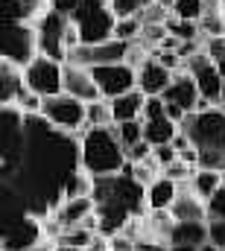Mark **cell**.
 <instances>
[{"label": "cell", "mask_w": 225, "mask_h": 251, "mask_svg": "<svg viewBox=\"0 0 225 251\" xmlns=\"http://www.w3.org/2000/svg\"><path fill=\"white\" fill-rule=\"evenodd\" d=\"M24 70L18 64L0 62V100H3V108L15 105V100L24 94Z\"/></svg>", "instance_id": "obj_17"}, {"label": "cell", "mask_w": 225, "mask_h": 251, "mask_svg": "<svg viewBox=\"0 0 225 251\" xmlns=\"http://www.w3.org/2000/svg\"><path fill=\"white\" fill-rule=\"evenodd\" d=\"M114 126V114H112V102L109 100H97L88 105V128H109Z\"/></svg>", "instance_id": "obj_24"}, {"label": "cell", "mask_w": 225, "mask_h": 251, "mask_svg": "<svg viewBox=\"0 0 225 251\" xmlns=\"http://www.w3.org/2000/svg\"><path fill=\"white\" fill-rule=\"evenodd\" d=\"M141 32H143V21H141V15H138V18H120L117 26H114V38H120V41H126V44L141 41Z\"/></svg>", "instance_id": "obj_25"}, {"label": "cell", "mask_w": 225, "mask_h": 251, "mask_svg": "<svg viewBox=\"0 0 225 251\" xmlns=\"http://www.w3.org/2000/svg\"><path fill=\"white\" fill-rule=\"evenodd\" d=\"M167 251H199L196 246H169Z\"/></svg>", "instance_id": "obj_35"}, {"label": "cell", "mask_w": 225, "mask_h": 251, "mask_svg": "<svg viewBox=\"0 0 225 251\" xmlns=\"http://www.w3.org/2000/svg\"><path fill=\"white\" fill-rule=\"evenodd\" d=\"M41 105H44V100L38 97V94H32V91H27L24 88V94L15 100V105H9V108H18L24 117H35V114H41Z\"/></svg>", "instance_id": "obj_29"}, {"label": "cell", "mask_w": 225, "mask_h": 251, "mask_svg": "<svg viewBox=\"0 0 225 251\" xmlns=\"http://www.w3.org/2000/svg\"><path fill=\"white\" fill-rule=\"evenodd\" d=\"M167 32H169V38H175L178 44H199V38H202L199 24H193V21H178V18H172V15H169V21H167Z\"/></svg>", "instance_id": "obj_23"}, {"label": "cell", "mask_w": 225, "mask_h": 251, "mask_svg": "<svg viewBox=\"0 0 225 251\" xmlns=\"http://www.w3.org/2000/svg\"><path fill=\"white\" fill-rule=\"evenodd\" d=\"M64 94L67 97H76L85 105L103 100V94H100V88L94 82L91 67H73V64H64Z\"/></svg>", "instance_id": "obj_12"}, {"label": "cell", "mask_w": 225, "mask_h": 251, "mask_svg": "<svg viewBox=\"0 0 225 251\" xmlns=\"http://www.w3.org/2000/svg\"><path fill=\"white\" fill-rule=\"evenodd\" d=\"M155 0H109V6H112L114 18L120 21V18H138L143 9H149Z\"/></svg>", "instance_id": "obj_27"}, {"label": "cell", "mask_w": 225, "mask_h": 251, "mask_svg": "<svg viewBox=\"0 0 225 251\" xmlns=\"http://www.w3.org/2000/svg\"><path fill=\"white\" fill-rule=\"evenodd\" d=\"M56 251H85V249H67V246H58Z\"/></svg>", "instance_id": "obj_36"}, {"label": "cell", "mask_w": 225, "mask_h": 251, "mask_svg": "<svg viewBox=\"0 0 225 251\" xmlns=\"http://www.w3.org/2000/svg\"><path fill=\"white\" fill-rule=\"evenodd\" d=\"M41 117L53 126L56 131H64V134H70V137H79V134L88 128V105L79 102L76 97L56 94V97L44 100Z\"/></svg>", "instance_id": "obj_6"}, {"label": "cell", "mask_w": 225, "mask_h": 251, "mask_svg": "<svg viewBox=\"0 0 225 251\" xmlns=\"http://www.w3.org/2000/svg\"><path fill=\"white\" fill-rule=\"evenodd\" d=\"M79 164L91 178L120 176L129 167L126 146L120 143L114 126H109V128H85L79 134Z\"/></svg>", "instance_id": "obj_2"}, {"label": "cell", "mask_w": 225, "mask_h": 251, "mask_svg": "<svg viewBox=\"0 0 225 251\" xmlns=\"http://www.w3.org/2000/svg\"><path fill=\"white\" fill-rule=\"evenodd\" d=\"M178 184L169 181L167 176H158L149 187H146V210H169L175 204Z\"/></svg>", "instance_id": "obj_18"}, {"label": "cell", "mask_w": 225, "mask_h": 251, "mask_svg": "<svg viewBox=\"0 0 225 251\" xmlns=\"http://www.w3.org/2000/svg\"><path fill=\"white\" fill-rule=\"evenodd\" d=\"M190 184H193V193L208 204V201H211V199L225 187V176H223V173H217V170H202V167H199V170L193 173Z\"/></svg>", "instance_id": "obj_20"}, {"label": "cell", "mask_w": 225, "mask_h": 251, "mask_svg": "<svg viewBox=\"0 0 225 251\" xmlns=\"http://www.w3.org/2000/svg\"><path fill=\"white\" fill-rule=\"evenodd\" d=\"M181 131L193 140L202 170H217L225 176V108L211 105L184 117Z\"/></svg>", "instance_id": "obj_1"}, {"label": "cell", "mask_w": 225, "mask_h": 251, "mask_svg": "<svg viewBox=\"0 0 225 251\" xmlns=\"http://www.w3.org/2000/svg\"><path fill=\"white\" fill-rule=\"evenodd\" d=\"M172 76H175V73H172L169 67H164L155 56H149L146 62L138 67V91H141L143 97H161L169 88Z\"/></svg>", "instance_id": "obj_13"}, {"label": "cell", "mask_w": 225, "mask_h": 251, "mask_svg": "<svg viewBox=\"0 0 225 251\" xmlns=\"http://www.w3.org/2000/svg\"><path fill=\"white\" fill-rule=\"evenodd\" d=\"M94 193V178L79 167V170H73L70 176H67V181H64V190H61V196L64 199H85V196H91Z\"/></svg>", "instance_id": "obj_21"}, {"label": "cell", "mask_w": 225, "mask_h": 251, "mask_svg": "<svg viewBox=\"0 0 225 251\" xmlns=\"http://www.w3.org/2000/svg\"><path fill=\"white\" fill-rule=\"evenodd\" d=\"M223 3H225V0H223Z\"/></svg>", "instance_id": "obj_37"}, {"label": "cell", "mask_w": 225, "mask_h": 251, "mask_svg": "<svg viewBox=\"0 0 225 251\" xmlns=\"http://www.w3.org/2000/svg\"><path fill=\"white\" fill-rule=\"evenodd\" d=\"M169 213L175 222H208V204L193 193L190 181L178 184V196H175V204L169 207Z\"/></svg>", "instance_id": "obj_14"}, {"label": "cell", "mask_w": 225, "mask_h": 251, "mask_svg": "<svg viewBox=\"0 0 225 251\" xmlns=\"http://www.w3.org/2000/svg\"><path fill=\"white\" fill-rule=\"evenodd\" d=\"M169 12H172V18H178V21H193V24H199V18H202V0H172Z\"/></svg>", "instance_id": "obj_28"}, {"label": "cell", "mask_w": 225, "mask_h": 251, "mask_svg": "<svg viewBox=\"0 0 225 251\" xmlns=\"http://www.w3.org/2000/svg\"><path fill=\"white\" fill-rule=\"evenodd\" d=\"M70 24L76 26L82 44H103L114 38L117 18H114L109 0H82V6L70 15Z\"/></svg>", "instance_id": "obj_3"}, {"label": "cell", "mask_w": 225, "mask_h": 251, "mask_svg": "<svg viewBox=\"0 0 225 251\" xmlns=\"http://www.w3.org/2000/svg\"><path fill=\"white\" fill-rule=\"evenodd\" d=\"M35 32H38V53L64 64L67 50H70V44H67V35H70V18L61 15V12H56V9H50V12L35 24Z\"/></svg>", "instance_id": "obj_8"}, {"label": "cell", "mask_w": 225, "mask_h": 251, "mask_svg": "<svg viewBox=\"0 0 225 251\" xmlns=\"http://www.w3.org/2000/svg\"><path fill=\"white\" fill-rule=\"evenodd\" d=\"M178 131H181V126L175 123V120H169L167 114L143 120V140H146L152 149H158V146H169V143L175 140Z\"/></svg>", "instance_id": "obj_15"}, {"label": "cell", "mask_w": 225, "mask_h": 251, "mask_svg": "<svg viewBox=\"0 0 225 251\" xmlns=\"http://www.w3.org/2000/svg\"><path fill=\"white\" fill-rule=\"evenodd\" d=\"M208 243V222H175L169 234V246H196L202 249Z\"/></svg>", "instance_id": "obj_19"}, {"label": "cell", "mask_w": 225, "mask_h": 251, "mask_svg": "<svg viewBox=\"0 0 225 251\" xmlns=\"http://www.w3.org/2000/svg\"><path fill=\"white\" fill-rule=\"evenodd\" d=\"M50 12V0H0V24L35 26Z\"/></svg>", "instance_id": "obj_11"}, {"label": "cell", "mask_w": 225, "mask_h": 251, "mask_svg": "<svg viewBox=\"0 0 225 251\" xmlns=\"http://www.w3.org/2000/svg\"><path fill=\"white\" fill-rule=\"evenodd\" d=\"M208 243L225 251V219H208Z\"/></svg>", "instance_id": "obj_32"}, {"label": "cell", "mask_w": 225, "mask_h": 251, "mask_svg": "<svg viewBox=\"0 0 225 251\" xmlns=\"http://www.w3.org/2000/svg\"><path fill=\"white\" fill-rule=\"evenodd\" d=\"M112 102V114H114V126L117 123H132V120H143V108H146V97L141 91H129Z\"/></svg>", "instance_id": "obj_16"}, {"label": "cell", "mask_w": 225, "mask_h": 251, "mask_svg": "<svg viewBox=\"0 0 225 251\" xmlns=\"http://www.w3.org/2000/svg\"><path fill=\"white\" fill-rule=\"evenodd\" d=\"M100 231H94V228H88V225H79V228H67V231H61L56 237L58 246H67V249H85L94 243V237H97Z\"/></svg>", "instance_id": "obj_22"}, {"label": "cell", "mask_w": 225, "mask_h": 251, "mask_svg": "<svg viewBox=\"0 0 225 251\" xmlns=\"http://www.w3.org/2000/svg\"><path fill=\"white\" fill-rule=\"evenodd\" d=\"M24 85L27 91L38 94L41 100L64 94V64L56 59H47V56H35L24 67Z\"/></svg>", "instance_id": "obj_7"}, {"label": "cell", "mask_w": 225, "mask_h": 251, "mask_svg": "<svg viewBox=\"0 0 225 251\" xmlns=\"http://www.w3.org/2000/svg\"><path fill=\"white\" fill-rule=\"evenodd\" d=\"M202 50L225 70V35L223 38H205V41H202Z\"/></svg>", "instance_id": "obj_31"}, {"label": "cell", "mask_w": 225, "mask_h": 251, "mask_svg": "<svg viewBox=\"0 0 225 251\" xmlns=\"http://www.w3.org/2000/svg\"><path fill=\"white\" fill-rule=\"evenodd\" d=\"M79 6H82V0H50V9H56V12L67 15V18H70Z\"/></svg>", "instance_id": "obj_33"}, {"label": "cell", "mask_w": 225, "mask_h": 251, "mask_svg": "<svg viewBox=\"0 0 225 251\" xmlns=\"http://www.w3.org/2000/svg\"><path fill=\"white\" fill-rule=\"evenodd\" d=\"M199 167H190V164H184L181 158H175L169 167H164V176H167L169 181H175V184H184V181H190L193 178V173H196Z\"/></svg>", "instance_id": "obj_30"}, {"label": "cell", "mask_w": 225, "mask_h": 251, "mask_svg": "<svg viewBox=\"0 0 225 251\" xmlns=\"http://www.w3.org/2000/svg\"><path fill=\"white\" fill-rule=\"evenodd\" d=\"M184 70H187L190 79L196 82L202 102H208V105H223L225 102V73L205 50H196L193 56H187V59H184Z\"/></svg>", "instance_id": "obj_4"}, {"label": "cell", "mask_w": 225, "mask_h": 251, "mask_svg": "<svg viewBox=\"0 0 225 251\" xmlns=\"http://www.w3.org/2000/svg\"><path fill=\"white\" fill-rule=\"evenodd\" d=\"M169 246H161V243H149V240H143V243H138L135 251H167Z\"/></svg>", "instance_id": "obj_34"}, {"label": "cell", "mask_w": 225, "mask_h": 251, "mask_svg": "<svg viewBox=\"0 0 225 251\" xmlns=\"http://www.w3.org/2000/svg\"><path fill=\"white\" fill-rule=\"evenodd\" d=\"M161 100H164V105L178 108L181 114H193V111H199V105H202L199 88H196V82L190 79L187 70H178V73L172 76V82H169L167 91L161 94Z\"/></svg>", "instance_id": "obj_10"}, {"label": "cell", "mask_w": 225, "mask_h": 251, "mask_svg": "<svg viewBox=\"0 0 225 251\" xmlns=\"http://www.w3.org/2000/svg\"><path fill=\"white\" fill-rule=\"evenodd\" d=\"M38 53V32L29 24H0V62L18 64L21 70Z\"/></svg>", "instance_id": "obj_5"}, {"label": "cell", "mask_w": 225, "mask_h": 251, "mask_svg": "<svg viewBox=\"0 0 225 251\" xmlns=\"http://www.w3.org/2000/svg\"><path fill=\"white\" fill-rule=\"evenodd\" d=\"M91 73H94V82H97L103 100H117L129 91H138V70L129 67L126 62L91 67Z\"/></svg>", "instance_id": "obj_9"}, {"label": "cell", "mask_w": 225, "mask_h": 251, "mask_svg": "<svg viewBox=\"0 0 225 251\" xmlns=\"http://www.w3.org/2000/svg\"><path fill=\"white\" fill-rule=\"evenodd\" d=\"M114 131H117V137H120V143H123L126 149H132V146L143 143V120H132V123H117V126H114Z\"/></svg>", "instance_id": "obj_26"}]
</instances>
